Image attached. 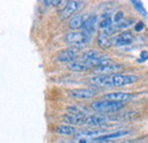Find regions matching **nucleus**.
<instances>
[{
  "mask_svg": "<svg viewBox=\"0 0 148 143\" xmlns=\"http://www.w3.org/2000/svg\"><path fill=\"white\" fill-rule=\"evenodd\" d=\"M137 80H138V77L133 74L114 73L108 76L98 74V76L91 77L89 79V83L97 87H122L130 84H134Z\"/></svg>",
  "mask_w": 148,
  "mask_h": 143,
  "instance_id": "obj_1",
  "label": "nucleus"
},
{
  "mask_svg": "<svg viewBox=\"0 0 148 143\" xmlns=\"http://www.w3.org/2000/svg\"><path fill=\"white\" fill-rule=\"evenodd\" d=\"M93 111L96 112H104V113H110V112H116L121 109L124 108L123 102H114V101H107V100H101V101H96L91 104Z\"/></svg>",
  "mask_w": 148,
  "mask_h": 143,
  "instance_id": "obj_2",
  "label": "nucleus"
},
{
  "mask_svg": "<svg viewBox=\"0 0 148 143\" xmlns=\"http://www.w3.org/2000/svg\"><path fill=\"white\" fill-rule=\"evenodd\" d=\"M91 37L87 36L84 32L82 31H73V32H69L65 36V41L71 45L73 48H79V47H83L87 44H89Z\"/></svg>",
  "mask_w": 148,
  "mask_h": 143,
  "instance_id": "obj_3",
  "label": "nucleus"
},
{
  "mask_svg": "<svg viewBox=\"0 0 148 143\" xmlns=\"http://www.w3.org/2000/svg\"><path fill=\"white\" fill-rule=\"evenodd\" d=\"M108 121V118L101 115H88L84 116L82 119V126H89V127H96L100 126Z\"/></svg>",
  "mask_w": 148,
  "mask_h": 143,
  "instance_id": "obj_4",
  "label": "nucleus"
},
{
  "mask_svg": "<svg viewBox=\"0 0 148 143\" xmlns=\"http://www.w3.org/2000/svg\"><path fill=\"white\" fill-rule=\"evenodd\" d=\"M70 96L75 100H89L97 94V90L92 88H77L69 92Z\"/></svg>",
  "mask_w": 148,
  "mask_h": 143,
  "instance_id": "obj_5",
  "label": "nucleus"
},
{
  "mask_svg": "<svg viewBox=\"0 0 148 143\" xmlns=\"http://www.w3.org/2000/svg\"><path fill=\"white\" fill-rule=\"evenodd\" d=\"M82 1H67L65 7L60 10V17L62 18H69L71 17L73 14H75L82 6Z\"/></svg>",
  "mask_w": 148,
  "mask_h": 143,
  "instance_id": "obj_6",
  "label": "nucleus"
},
{
  "mask_svg": "<svg viewBox=\"0 0 148 143\" xmlns=\"http://www.w3.org/2000/svg\"><path fill=\"white\" fill-rule=\"evenodd\" d=\"M133 41H134V37L129 31L122 32V33L115 36L114 38H112V45H114V46H128L130 44H132Z\"/></svg>",
  "mask_w": 148,
  "mask_h": 143,
  "instance_id": "obj_7",
  "label": "nucleus"
},
{
  "mask_svg": "<svg viewBox=\"0 0 148 143\" xmlns=\"http://www.w3.org/2000/svg\"><path fill=\"white\" fill-rule=\"evenodd\" d=\"M77 57V49L76 48H67V49H64L63 52L58 54L57 56V61L58 62H62V63H72L75 61V58Z\"/></svg>",
  "mask_w": 148,
  "mask_h": 143,
  "instance_id": "obj_8",
  "label": "nucleus"
},
{
  "mask_svg": "<svg viewBox=\"0 0 148 143\" xmlns=\"http://www.w3.org/2000/svg\"><path fill=\"white\" fill-rule=\"evenodd\" d=\"M97 24H98V17L96 15H89L82 26V32H84L87 36L92 37L97 29Z\"/></svg>",
  "mask_w": 148,
  "mask_h": 143,
  "instance_id": "obj_9",
  "label": "nucleus"
},
{
  "mask_svg": "<svg viewBox=\"0 0 148 143\" xmlns=\"http://www.w3.org/2000/svg\"><path fill=\"white\" fill-rule=\"evenodd\" d=\"M106 132L100 131V129H86V131H80L75 134L76 137L80 139H86V140H92L95 141L96 139H98L101 135H105Z\"/></svg>",
  "mask_w": 148,
  "mask_h": 143,
  "instance_id": "obj_10",
  "label": "nucleus"
},
{
  "mask_svg": "<svg viewBox=\"0 0 148 143\" xmlns=\"http://www.w3.org/2000/svg\"><path fill=\"white\" fill-rule=\"evenodd\" d=\"M133 97L130 93H123V92H115V93H108L104 95V100L107 101H114V102H127Z\"/></svg>",
  "mask_w": 148,
  "mask_h": 143,
  "instance_id": "obj_11",
  "label": "nucleus"
},
{
  "mask_svg": "<svg viewBox=\"0 0 148 143\" xmlns=\"http://www.w3.org/2000/svg\"><path fill=\"white\" fill-rule=\"evenodd\" d=\"M122 70V65L121 64H110V65H105V67H98V68H95V72L99 73V74H103V76H108V74H114V73H117V72Z\"/></svg>",
  "mask_w": 148,
  "mask_h": 143,
  "instance_id": "obj_12",
  "label": "nucleus"
},
{
  "mask_svg": "<svg viewBox=\"0 0 148 143\" xmlns=\"http://www.w3.org/2000/svg\"><path fill=\"white\" fill-rule=\"evenodd\" d=\"M67 69L70 71H74V72H84V71H88L91 69V67L84 62V61H74L72 63H70L67 65Z\"/></svg>",
  "mask_w": 148,
  "mask_h": 143,
  "instance_id": "obj_13",
  "label": "nucleus"
},
{
  "mask_svg": "<svg viewBox=\"0 0 148 143\" xmlns=\"http://www.w3.org/2000/svg\"><path fill=\"white\" fill-rule=\"evenodd\" d=\"M89 15H76L70 19L69 22V26L72 29V30H77V29H82L86 19L88 18Z\"/></svg>",
  "mask_w": 148,
  "mask_h": 143,
  "instance_id": "obj_14",
  "label": "nucleus"
},
{
  "mask_svg": "<svg viewBox=\"0 0 148 143\" xmlns=\"http://www.w3.org/2000/svg\"><path fill=\"white\" fill-rule=\"evenodd\" d=\"M56 133L59 135H65V136H70V135H75L77 133L76 128L74 126L71 125H59L56 128Z\"/></svg>",
  "mask_w": 148,
  "mask_h": 143,
  "instance_id": "obj_15",
  "label": "nucleus"
},
{
  "mask_svg": "<svg viewBox=\"0 0 148 143\" xmlns=\"http://www.w3.org/2000/svg\"><path fill=\"white\" fill-rule=\"evenodd\" d=\"M104 56H106V55H104V54L100 53V52H97V51H92L91 49V51L84 52V53L82 54L81 58H82V61L89 63V62H91L93 60H97V58H100V57H104Z\"/></svg>",
  "mask_w": 148,
  "mask_h": 143,
  "instance_id": "obj_16",
  "label": "nucleus"
},
{
  "mask_svg": "<svg viewBox=\"0 0 148 143\" xmlns=\"http://www.w3.org/2000/svg\"><path fill=\"white\" fill-rule=\"evenodd\" d=\"M128 134H129L128 131H119V132H114V133H107L105 135L99 136L95 141H110V140L117 139V137H121V136H124V135H128Z\"/></svg>",
  "mask_w": 148,
  "mask_h": 143,
  "instance_id": "obj_17",
  "label": "nucleus"
},
{
  "mask_svg": "<svg viewBox=\"0 0 148 143\" xmlns=\"http://www.w3.org/2000/svg\"><path fill=\"white\" fill-rule=\"evenodd\" d=\"M97 44L100 48L106 49V48L112 46V38L107 35H105L104 32H100L97 37Z\"/></svg>",
  "mask_w": 148,
  "mask_h": 143,
  "instance_id": "obj_18",
  "label": "nucleus"
},
{
  "mask_svg": "<svg viewBox=\"0 0 148 143\" xmlns=\"http://www.w3.org/2000/svg\"><path fill=\"white\" fill-rule=\"evenodd\" d=\"M67 115H72V116H88L89 111L88 109L82 107H77V106H71V107L66 108Z\"/></svg>",
  "mask_w": 148,
  "mask_h": 143,
  "instance_id": "obj_19",
  "label": "nucleus"
},
{
  "mask_svg": "<svg viewBox=\"0 0 148 143\" xmlns=\"http://www.w3.org/2000/svg\"><path fill=\"white\" fill-rule=\"evenodd\" d=\"M112 25H113V22H112L111 15L110 14H105L101 18V21L99 22V29L101 31H105V30L110 29Z\"/></svg>",
  "mask_w": 148,
  "mask_h": 143,
  "instance_id": "obj_20",
  "label": "nucleus"
},
{
  "mask_svg": "<svg viewBox=\"0 0 148 143\" xmlns=\"http://www.w3.org/2000/svg\"><path fill=\"white\" fill-rule=\"evenodd\" d=\"M131 3L133 5V7L140 13V14H143V15H147V13H146V9L144 8V5H143V2L141 1H138V0H133V1H131Z\"/></svg>",
  "mask_w": 148,
  "mask_h": 143,
  "instance_id": "obj_21",
  "label": "nucleus"
},
{
  "mask_svg": "<svg viewBox=\"0 0 148 143\" xmlns=\"http://www.w3.org/2000/svg\"><path fill=\"white\" fill-rule=\"evenodd\" d=\"M123 17H124L123 12H117V13L115 14V16H114V23L117 24V23L122 22V21H123Z\"/></svg>",
  "mask_w": 148,
  "mask_h": 143,
  "instance_id": "obj_22",
  "label": "nucleus"
},
{
  "mask_svg": "<svg viewBox=\"0 0 148 143\" xmlns=\"http://www.w3.org/2000/svg\"><path fill=\"white\" fill-rule=\"evenodd\" d=\"M43 3L45 5H47V6H58L59 3H62V1H59V0H53V1H43Z\"/></svg>",
  "mask_w": 148,
  "mask_h": 143,
  "instance_id": "obj_23",
  "label": "nucleus"
},
{
  "mask_svg": "<svg viewBox=\"0 0 148 143\" xmlns=\"http://www.w3.org/2000/svg\"><path fill=\"white\" fill-rule=\"evenodd\" d=\"M143 30H144V23H143V22H138V23L136 24V26H134V31L140 32V31H143Z\"/></svg>",
  "mask_w": 148,
  "mask_h": 143,
  "instance_id": "obj_24",
  "label": "nucleus"
},
{
  "mask_svg": "<svg viewBox=\"0 0 148 143\" xmlns=\"http://www.w3.org/2000/svg\"><path fill=\"white\" fill-rule=\"evenodd\" d=\"M146 60H148V52H141L139 62H143V61H146Z\"/></svg>",
  "mask_w": 148,
  "mask_h": 143,
  "instance_id": "obj_25",
  "label": "nucleus"
},
{
  "mask_svg": "<svg viewBox=\"0 0 148 143\" xmlns=\"http://www.w3.org/2000/svg\"><path fill=\"white\" fill-rule=\"evenodd\" d=\"M92 143H114L113 141H93Z\"/></svg>",
  "mask_w": 148,
  "mask_h": 143,
  "instance_id": "obj_26",
  "label": "nucleus"
},
{
  "mask_svg": "<svg viewBox=\"0 0 148 143\" xmlns=\"http://www.w3.org/2000/svg\"><path fill=\"white\" fill-rule=\"evenodd\" d=\"M79 143H88V140H86V139H80Z\"/></svg>",
  "mask_w": 148,
  "mask_h": 143,
  "instance_id": "obj_27",
  "label": "nucleus"
}]
</instances>
